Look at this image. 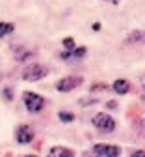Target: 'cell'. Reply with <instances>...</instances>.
Segmentation results:
<instances>
[{"label": "cell", "mask_w": 145, "mask_h": 157, "mask_svg": "<svg viewBox=\"0 0 145 157\" xmlns=\"http://www.w3.org/2000/svg\"><path fill=\"white\" fill-rule=\"evenodd\" d=\"M23 101H24V105H26V110L32 112V114L39 112L41 109L45 107V99H43L39 94H35V92H24V94H23Z\"/></svg>", "instance_id": "obj_1"}, {"label": "cell", "mask_w": 145, "mask_h": 157, "mask_svg": "<svg viewBox=\"0 0 145 157\" xmlns=\"http://www.w3.org/2000/svg\"><path fill=\"white\" fill-rule=\"evenodd\" d=\"M49 75V69L41 64H34V66H28L24 71H23V78L28 82H34V81H41Z\"/></svg>", "instance_id": "obj_2"}, {"label": "cell", "mask_w": 145, "mask_h": 157, "mask_svg": "<svg viewBox=\"0 0 145 157\" xmlns=\"http://www.w3.org/2000/svg\"><path fill=\"white\" fill-rule=\"evenodd\" d=\"M93 125H95L97 129H100V131H114V129H115L114 118L108 116V114H102V112L93 118Z\"/></svg>", "instance_id": "obj_3"}, {"label": "cell", "mask_w": 145, "mask_h": 157, "mask_svg": "<svg viewBox=\"0 0 145 157\" xmlns=\"http://www.w3.org/2000/svg\"><path fill=\"white\" fill-rule=\"evenodd\" d=\"M80 84H82V77H65V78H61V81H58L56 90L58 92H71Z\"/></svg>", "instance_id": "obj_4"}, {"label": "cell", "mask_w": 145, "mask_h": 157, "mask_svg": "<svg viewBox=\"0 0 145 157\" xmlns=\"http://www.w3.org/2000/svg\"><path fill=\"white\" fill-rule=\"evenodd\" d=\"M93 151L97 155H104V157H119L121 148L119 146H112V144H97L93 148Z\"/></svg>", "instance_id": "obj_5"}, {"label": "cell", "mask_w": 145, "mask_h": 157, "mask_svg": "<svg viewBox=\"0 0 145 157\" xmlns=\"http://www.w3.org/2000/svg\"><path fill=\"white\" fill-rule=\"evenodd\" d=\"M32 139H34V131L28 125H20L17 129V142L19 144H28V142H32Z\"/></svg>", "instance_id": "obj_6"}, {"label": "cell", "mask_w": 145, "mask_h": 157, "mask_svg": "<svg viewBox=\"0 0 145 157\" xmlns=\"http://www.w3.org/2000/svg\"><path fill=\"white\" fill-rule=\"evenodd\" d=\"M112 88H114V92H115V94L123 95V94H127V92L130 90V82H129V81H125V78H117V81L112 84Z\"/></svg>", "instance_id": "obj_7"}, {"label": "cell", "mask_w": 145, "mask_h": 157, "mask_svg": "<svg viewBox=\"0 0 145 157\" xmlns=\"http://www.w3.org/2000/svg\"><path fill=\"white\" fill-rule=\"evenodd\" d=\"M49 157H74V153L67 148H61V146H54L49 151Z\"/></svg>", "instance_id": "obj_8"}, {"label": "cell", "mask_w": 145, "mask_h": 157, "mask_svg": "<svg viewBox=\"0 0 145 157\" xmlns=\"http://www.w3.org/2000/svg\"><path fill=\"white\" fill-rule=\"evenodd\" d=\"M127 43H145V30H134L127 36Z\"/></svg>", "instance_id": "obj_9"}, {"label": "cell", "mask_w": 145, "mask_h": 157, "mask_svg": "<svg viewBox=\"0 0 145 157\" xmlns=\"http://www.w3.org/2000/svg\"><path fill=\"white\" fill-rule=\"evenodd\" d=\"M13 32V25L11 23H0V37H4L8 34Z\"/></svg>", "instance_id": "obj_10"}, {"label": "cell", "mask_w": 145, "mask_h": 157, "mask_svg": "<svg viewBox=\"0 0 145 157\" xmlns=\"http://www.w3.org/2000/svg\"><path fill=\"white\" fill-rule=\"evenodd\" d=\"M60 120H61V122H73V120H74V114L63 110V112H60Z\"/></svg>", "instance_id": "obj_11"}, {"label": "cell", "mask_w": 145, "mask_h": 157, "mask_svg": "<svg viewBox=\"0 0 145 157\" xmlns=\"http://www.w3.org/2000/svg\"><path fill=\"white\" fill-rule=\"evenodd\" d=\"M63 47H65L67 51L74 49V39H73V37H65V39H63Z\"/></svg>", "instance_id": "obj_12"}, {"label": "cell", "mask_w": 145, "mask_h": 157, "mask_svg": "<svg viewBox=\"0 0 145 157\" xmlns=\"http://www.w3.org/2000/svg\"><path fill=\"white\" fill-rule=\"evenodd\" d=\"M86 54V47H78V49H74V52H73V56H76V58H82Z\"/></svg>", "instance_id": "obj_13"}, {"label": "cell", "mask_w": 145, "mask_h": 157, "mask_svg": "<svg viewBox=\"0 0 145 157\" xmlns=\"http://www.w3.org/2000/svg\"><path fill=\"white\" fill-rule=\"evenodd\" d=\"M106 88H108V86H106V84H102V82H99V84L91 86V90H93V92H97V90H106Z\"/></svg>", "instance_id": "obj_14"}, {"label": "cell", "mask_w": 145, "mask_h": 157, "mask_svg": "<svg viewBox=\"0 0 145 157\" xmlns=\"http://www.w3.org/2000/svg\"><path fill=\"white\" fill-rule=\"evenodd\" d=\"M130 157H145V151H143V150H138V151H134Z\"/></svg>", "instance_id": "obj_15"}, {"label": "cell", "mask_w": 145, "mask_h": 157, "mask_svg": "<svg viewBox=\"0 0 145 157\" xmlns=\"http://www.w3.org/2000/svg\"><path fill=\"white\" fill-rule=\"evenodd\" d=\"M141 95H143V101H145V75L141 78Z\"/></svg>", "instance_id": "obj_16"}, {"label": "cell", "mask_w": 145, "mask_h": 157, "mask_svg": "<svg viewBox=\"0 0 145 157\" xmlns=\"http://www.w3.org/2000/svg\"><path fill=\"white\" fill-rule=\"evenodd\" d=\"M108 2H112V4H117V2H119V0H108Z\"/></svg>", "instance_id": "obj_17"}, {"label": "cell", "mask_w": 145, "mask_h": 157, "mask_svg": "<svg viewBox=\"0 0 145 157\" xmlns=\"http://www.w3.org/2000/svg\"><path fill=\"white\" fill-rule=\"evenodd\" d=\"M26 157H37V155H26Z\"/></svg>", "instance_id": "obj_18"}]
</instances>
